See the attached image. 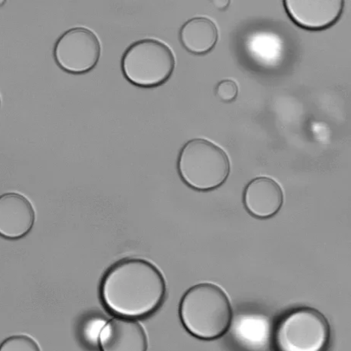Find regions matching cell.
I'll list each match as a JSON object with an SVG mask.
<instances>
[{
    "label": "cell",
    "mask_w": 351,
    "mask_h": 351,
    "mask_svg": "<svg viewBox=\"0 0 351 351\" xmlns=\"http://www.w3.org/2000/svg\"><path fill=\"white\" fill-rule=\"evenodd\" d=\"M101 351H147L148 337L138 321L114 317L101 328L99 335Z\"/></svg>",
    "instance_id": "ba28073f"
},
{
    "label": "cell",
    "mask_w": 351,
    "mask_h": 351,
    "mask_svg": "<svg viewBox=\"0 0 351 351\" xmlns=\"http://www.w3.org/2000/svg\"><path fill=\"white\" fill-rule=\"evenodd\" d=\"M180 41L189 53L204 56L215 48L219 30L210 19L199 16L187 21L180 29Z\"/></svg>",
    "instance_id": "8fae6325"
},
{
    "label": "cell",
    "mask_w": 351,
    "mask_h": 351,
    "mask_svg": "<svg viewBox=\"0 0 351 351\" xmlns=\"http://www.w3.org/2000/svg\"><path fill=\"white\" fill-rule=\"evenodd\" d=\"M0 351H41L38 343L27 335L10 336L0 343Z\"/></svg>",
    "instance_id": "7c38bea8"
},
{
    "label": "cell",
    "mask_w": 351,
    "mask_h": 351,
    "mask_svg": "<svg viewBox=\"0 0 351 351\" xmlns=\"http://www.w3.org/2000/svg\"><path fill=\"white\" fill-rule=\"evenodd\" d=\"M36 213L30 201L16 193L0 196V237L21 239L34 227Z\"/></svg>",
    "instance_id": "9c48e42d"
},
{
    "label": "cell",
    "mask_w": 351,
    "mask_h": 351,
    "mask_svg": "<svg viewBox=\"0 0 351 351\" xmlns=\"http://www.w3.org/2000/svg\"><path fill=\"white\" fill-rule=\"evenodd\" d=\"M239 95V87L235 81L225 80L218 83L216 95L220 101L230 103L235 101Z\"/></svg>",
    "instance_id": "4fadbf2b"
},
{
    "label": "cell",
    "mask_w": 351,
    "mask_h": 351,
    "mask_svg": "<svg viewBox=\"0 0 351 351\" xmlns=\"http://www.w3.org/2000/svg\"><path fill=\"white\" fill-rule=\"evenodd\" d=\"M284 194L280 185L271 178L261 177L252 180L243 193V204L251 215L268 219L280 211Z\"/></svg>",
    "instance_id": "30bf717a"
},
{
    "label": "cell",
    "mask_w": 351,
    "mask_h": 351,
    "mask_svg": "<svg viewBox=\"0 0 351 351\" xmlns=\"http://www.w3.org/2000/svg\"><path fill=\"white\" fill-rule=\"evenodd\" d=\"M178 169L186 185L199 191H210L228 179L231 165L223 149L210 141L194 138L180 149Z\"/></svg>",
    "instance_id": "3957f363"
},
{
    "label": "cell",
    "mask_w": 351,
    "mask_h": 351,
    "mask_svg": "<svg viewBox=\"0 0 351 351\" xmlns=\"http://www.w3.org/2000/svg\"><path fill=\"white\" fill-rule=\"evenodd\" d=\"M179 315L192 336L213 341L224 336L231 327L233 311L228 295L219 285L203 282L193 286L182 297Z\"/></svg>",
    "instance_id": "7a4b0ae2"
},
{
    "label": "cell",
    "mask_w": 351,
    "mask_h": 351,
    "mask_svg": "<svg viewBox=\"0 0 351 351\" xmlns=\"http://www.w3.org/2000/svg\"><path fill=\"white\" fill-rule=\"evenodd\" d=\"M176 60L165 43L144 38L132 43L122 56L121 69L126 80L140 88L161 86L173 73Z\"/></svg>",
    "instance_id": "5b68a950"
},
{
    "label": "cell",
    "mask_w": 351,
    "mask_h": 351,
    "mask_svg": "<svg viewBox=\"0 0 351 351\" xmlns=\"http://www.w3.org/2000/svg\"><path fill=\"white\" fill-rule=\"evenodd\" d=\"M0 106H1V97H0Z\"/></svg>",
    "instance_id": "9a60e30c"
},
{
    "label": "cell",
    "mask_w": 351,
    "mask_h": 351,
    "mask_svg": "<svg viewBox=\"0 0 351 351\" xmlns=\"http://www.w3.org/2000/svg\"><path fill=\"white\" fill-rule=\"evenodd\" d=\"M214 4L217 5V8L219 10H223V8L226 9L228 8V5L230 3V1H213Z\"/></svg>",
    "instance_id": "5bb4252c"
},
{
    "label": "cell",
    "mask_w": 351,
    "mask_h": 351,
    "mask_svg": "<svg viewBox=\"0 0 351 351\" xmlns=\"http://www.w3.org/2000/svg\"><path fill=\"white\" fill-rule=\"evenodd\" d=\"M167 291L165 278L157 266L144 258H127L110 266L105 273L100 297L110 313L138 319L158 311L165 302Z\"/></svg>",
    "instance_id": "6da1fadb"
},
{
    "label": "cell",
    "mask_w": 351,
    "mask_h": 351,
    "mask_svg": "<svg viewBox=\"0 0 351 351\" xmlns=\"http://www.w3.org/2000/svg\"><path fill=\"white\" fill-rule=\"evenodd\" d=\"M285 10L299 27L321 31L333 27L341 19L343 0H285Z\"/></svg>",
    "instance_id": "52a82bcc"
},
{
    "label": "cell",
    "mask_w": 351,
    "mask_h": 351,
    "mask_svg": "<svg viewBox=\"0 0 351 351\" xmlns=\"http://www.w3.org/2000/svg\"><path fill=\"white\" fill-rule=\"evenodd\" d=\"M101 47L95 32L84 27L70 29L58 38L54 58L58 66L67 73H88L100 60Z\"/></svg>",
    "instance_id": "8992f818"
},
{
    "label": "cell",
    "mask_w": 351,
    "mask_h": 351,
    "mask_svg": "<svg viewBox=\"0 0 351 351\" xmlns=\"http://www.w3.org/2000/svg\"><path fill=\"white\" fill-rule=\"evenodd\" d=\"M330 337L326 317L315 308L301 307L281 317L272 341L276 351H326Z\"/></svg>",
    "instance_id": "277c9868"
}]
</instances>
